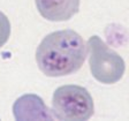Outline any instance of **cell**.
Masks as SVG:
<instances>
[{"mask_svg": "<svg viewBox=\"0 0 129 121\" xmlns=\"http://www.w3.org/2000/svg\"><path fill=\"white\" fill-rule=\"evenodd\" d=\"M83 38L74 30H60L47 35L36 51L39 69L50 77L66 76L77 72L86 58Z\"/></svg>", "mask_w": 129, "mask_h": 121, "instance_id": "6da1fadb", "label": "cell"}, {"mask_svg": "<svg viewBox=\"0 0 129 121\" xmlns=\"http://www.w3.org/2000/svg\"><path fill=\"white\" fill-rule=\"evenodd\" d=\"M52 113L58 120H89L93 114V99L81 85L59 86L52 97Z\"/></svg>", "mask_w": 129, "mask_h": 121, "instance_id": "7a4b0ae2", "label": "cell"}, {"mask_svg": "<svg viewBox=\"0 0 129 121\" xmlns=\"http://www.w3.org/2000/svg\"><path fill=\"white\" fill-rule=\"evenodd\" d=\"M89 65L91 74L103 84H114L122 78L126 65L122 56L119 55L100 39L92 36L88 40Z\"/></svg>", "mask_w": 129, "mask_h": 121, "instance_id": "3957f363", "label": "cell"}, {"mask_svg": "<svg viewBox=\"0 0 129 121\" xmlns=\"http://www.w3.org/2000/svg\"><path fill=\"white\" fill-rule=\"evenodd\" d=\"M16 120H52V114L44 100L37 95H23L13 105Z\"/></svg>", "mask_w": 129, "mask_h": 121, "instance_id": "277c9868", "label": "cell"}, {"mask_svg": "<svg viewBox=\"0 0 129 121\" xmlns=\"http://www.w3.org/2000/svg\"><path fill=\"white\" fill-rule=\"evenodd\" d=\"M36 6L44 19L53 22L67 21L80 9V0H36Z\"/></svg>", "mask_w": 129, "mask_h": 121, "instance_id": "5b68a950", "label": "cell"}, {"mask_svg": "<svg viewBox=\"0 0 129 121\" xmlns=\"http://www.w3.org/2000/svg\"><path fill=\"white\" fill-rule=\"evenodd\" d=\"M11 35V23L8 17L0 11V47L7 43Z\"/></svg>", "mask_w": 129, "mask_h": 121, "instance_id": "8992f818", "label": "cell"}]
</instances>
